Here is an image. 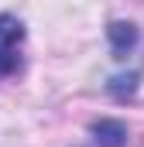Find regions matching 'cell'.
<instances>
[{
	"label": "cell",
	"instance_id": "obj_1",
	"mask_svg": "<svg viewBox=\"0 0 144 147\" xmlns=\"http://www.w3.org/2000/svg\"><path fill=\"white\" fill-rule=\"evenodd\" d=\"M21 41H24V24L14 14H0V79L21 69Z\"/></svg>",
	"mask_w": 144,
	"mask_h": 147
},
{
	"label": "cell",
	"instance_id": "obj_2",
	"mask_svg": "<svg viewBox=\"0 0 144 147\" xmlns=\"http://www.w3.org/2000/svg\"><path fill=\"white\" fill-rule=\"evenodd\" d=\"M89 134H93V140L100 147H124L127 144V127H124L120 120H110V116L96 120V123L89 127Z\"/></svg>",
	"mask_w": 144,
	"mask_h": 147
},
{
	"label": "cell",
	"instance_id": "obj_3",
	"mask_svg": "<svg viewBox=\"0 0 144 147\" xmlns=\"http://www.w3.org/2000/svg\"><path fill=\"white\" fill-rule=\"evenodd\" d=\"M107 38L113 45V51H117V58H127V51L137 45V28L130 21H113L107 28Z\"/></svg>",
	"mask_w": 144,
	"mask_h": 147
}]
</instances>
